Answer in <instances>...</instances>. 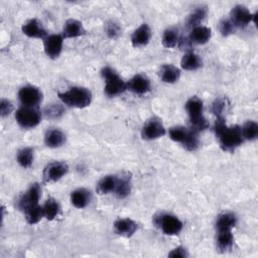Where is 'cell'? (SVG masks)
Segmentation results:
<instances>
[{"mask_svg":"<svg viewBox=\"0 0 258 258\" xmlns=\"http://www.w3.org/2000/svg\"><path fill=\"white\" fill-rule=\"evenodd\" d=\"M215 132L219 138L221 147L224 150H232L238 147L243 142V135L241 128L237 125L228 127L225 123L224 117L217 118L215 123Z\"/></svg>","mask_w":258,"mask_h":258,"instance_id":"cell-1","label":"cell"},{"mask_svg":"<svg viewBox=\"0 0 258 258\" xmlns=\"http://www.w3.org/2000/svg\"><path fill=\"white\" fill-rule=\"evenodd\" d=\"M186 111L190 120V130L195 133H199L208 128L209 124L206 118L203 116V102L198 97H191L185 104Z\"/></svg>","mask_w":258,"mask_h":258,"instance_id":"cell-2","label":"cell"},{"mask_svg":"<svg viewBox=\"0 0 258 258\" xmlns=\"http://www.w3.org/2000/svg\"><path fill=\"white\" fill-rule=\"evenodd\" d=\"M58 97L63 104L75 108H85L92 101V93L83 87L71 88L67 92L58 93Z\"/></svg>","mask_w":258,"mask_h":258,"instance_id":"cell-3","label":"cell"},{"mask_svg":"<svg viewBox=\"0 0 258 258\" xmlns=\"http://www.w3.org/2000/svg\"><path fill=\"white\" fill-rule=\"evenodd\" d=\"M102 76L106 82L105 93L110 97L117 96L127 90V84L118 76V74L111 68H104Z\"/></svg>","mask_w":258,"mask_h":258,"instance_id":"cell-4","label":"cell"},{"mask_svg":"<svg viewBox=\"0 0 258 258\" xmlns=\"http://www.w3.org/2000/svg\"><path fill=\"white\" fill-rule=\"evenodd\" d=\"M169 137L175 142L181 143L187 150H196L199 146L197 133L184 127H173L169 130Z\"/></svg>","mask_w":258,"mask_h":258,"instance_id":"cell-5","label":"cell"},{"mask_svg":"<svg viewBox=\"0 0 258 258\" xmlns=\"http://www.w3.org/2000/svg\"><path fill=\"white\" fill-rule=\"evenodd\" d=\"M15 119L21 127L33 128L39 124L41 120V114L34 107L23 106L16 111Z\"/></svg>","mask_w":258,"mask_h":258,"instance_id":"cell-6","label":"cell"},{"mask_svg":"<svg viewBox=\"0 0 258 258\" xmlns=\"http://www.w3.org/2000/svg\"><path fill=\"white\" fill-rule=\"evenodd\" d=\"M155 224L160 227L166 235H177L182 229L181 221L172 215L163 214L155 218Z\"/></svg>","mask_w":258,"mask_h":258,"instance_id":"cell-7","label":"cell"},{"mask_svg":"<svg viewBox=\"0 0 258 258\" xmlns=\"http://www.w3.org/2000/svg\"><path fill=\"white\" fill-rule=\"evenodd\" d=\"M18 98L23 106L35 107L42 100V93L33 86H25L18 92Z\"/></svg>","mask_w":258,"mask_h":258,"instance_id":"cell-8","label":"cell"},{"mask_svg":"<svg viewBox=\"0 0 258 258\" xmlns=\"http://www.w3.org/2000/svg\"><path fill=\"white\" fill-rule=\"evenodd\" d=\"M165 134V128L162 122L157 118H152L148 120L141 130L142 138L145 140L157 139Z\"/></svg>","mask_w":258,"mask_h":258,"instance_id":"cell-9","label":"cell"},{"mask_svg":"<svg viewBox=\"0 0 258 258\" xmlns=\"http://www.w3.org/2000/svg\"><path fill=\"white\" fill-rule=\"evenodd\" d=\"M69 170L68 164L61 161L48 163L43 170V179L45 182H53L60 179Z\"/></svg>","mask_w":258,"mask_h":258,"instance_id":"cell-10","label":"cell"},{"mask_svg":"<svg viewBox=\"0 0 258 258\" xmlns=\"http://www.w3.org/2000/svg\"><path fill=\"white\" fill-rule=\"evenodd\" d=\"M40 192H41V189L39 184L37 183L31 184L30 187L20 197L18 201V207L22 211H25L27 208L37 205L40 198Z\"/></svg>","mask_w":258,"mask_h":258,"instance_id":"cell-11","label":"cell"},{"mask_svg":"<svg viewBox=\"0 0 258 258\" xmlns=\"http://www.w3.org/2000/svg\"><path fill=\"white\" fill-rule=\"evenodd\" d=\"M62 42H63V36L59 34H51L44 38V51L47 56L51 58L57 57L62 48Z\"/></svg>","mask_w":258,"mask_h":258,"instance_id":"cell-12","label":"cell"},{"mask_svg":"<svg viewBox=\"0 0 258 258\" xmlns=\"http://www.w3.org/2000/svg\"><path fill=\"white\" fill-rule=\"evenodd\" d=\"M234 26H246L249 22L253 20V14L242 5L235 6L231 11V19Z\"/></svg>","mask_w":258,"mask_h":258,"instance_id":"cell-13","label":"cell"},{"mask_svg":"<svg viewBox=\"0 0 258 258\" xmlns=\"http://www.w3.org/2000/svg\"><path fill=\"white\" fill-rule=\"evenodd\" d=\"M127 89L134 94L143 95L150 90V82L145 76L138 74L127 83Z\"/></svg>","mask_w":258,"mask_h":258,"instance_id":"cell-14","label":"cell"},{"mask_svg":"<svg viewBox=\"0 0 258 258\" xmlns=\"http://www.w3.org/2000/svg\"><path fill=\"white\" fill-rule=\"evenodd\" d=\"M22 32L28 37H34V38L44 39L47 36L45 29L35 18L30 19L25 24H23Z\"/></svg>","mask_w":258,"mask_h":258,"instance_id":"cell-15","label":"cell"},{"mask_svg":"<svg viewBox=\"0 0 258 258\" xmlns=\"http://www.w3.org/2000/svg\"><path fill=\"white\" fill-rule=\"evenodd\" d=\"M114 229L116 234L120 236L131 237L138 229V226L133 220L126 218V219L117 220L114 224Z\"/></svg>","mask_w":258,"mask_h":258,"instance_id":"cell-16","label":"cell"},{"mask_svg":"<svg viewBox=\"0 0 258 258\" xmlns=\"http://www.w3.org/2000/svg\"><path fill=\"white\" fill-rule=\"evenodd\" d=\"M151 37V31L146 23L140 25L132 34L131 42L135 47H141L149 42Z\"/></svg>","mask_w":258,"mask_h":258,"instance_id":"cell-17","label":"cell"},{"mask_svg":"<svg viewBox=\"0 0 258 258\" xmlns=\"http://www.w3.org/2000/svg\"><path fill=\"white\" fill-rule=\"evenodd\" d=\"M86 33V30L79 20L76 19H69L64 23L63 30H62V36L63 37H78L81 35H84Z\"/></svg>","mask_w":258,"mask_h":258,"instance_id":"cell-18","label":"cell"},{"mask_svg":"<svg viewBox=\"0 0 258 258\" xmlns=\"http://www.w3.org/2000/svg\"><path fill=\"white\" fill-rule=\"evenodd\" d=\"M131 190V177L128 172L121 173L120 176H117V184L115 188V192L118 198L124 199L126 198Z\"/></svg>","mask_w":258,"mask_h":258,"instance_id":"cell-19","label":"cell"},{"mask_svg":"<svg viewBox=\"0 0 258 258\" xmlns=\"http://www.w3.org/2000/svg\"><path fill=\"white\" fill-rule=\"evenodd\" d=\"M90 201L91 192L86 188H78L71 194V202L78 209H83L87 207Z\"/></svg>","mask_w":258,"mask_h":258,"instance_id":"cell-20","label":"cell"},{"mask_svg":"<svg viewBox=\"0 0 258 258\" xmlns=\"http://www.w3.org/2000/svg\"><path fill=\"white\" fill-rule=\"evenodd\" d=\"M237 223V218L233 213H224L220 215L216 222V228L218 232L231 231Z\"/></svg>","mask_w":258,"mask_h":258,"instance_id":"cell-21","label":"cell"},{"mask_svg":"<svg viewBox=\"0 0 258 258\" xmlns=\"http://www.w3.org/2000/svg\"><path fill=\"white\" fill-rule=\"evenodd\" d=\"M211 35H212V31L209 27L198 25L192 28L189 38L194 43L204 44L210 40Z\"/></svg>","mask_w":258,"mask_h":258,"instance_id":"cell-22","label":"cell"},{"mask_svg":"<svg viewBox=\"0 0 258 258\" xmlns=\"http://www.w3.org/2000/svg\"><path fill=\"white\" fill-rule=\"evenodd\" d=\"M66 141V135L58 129H49L44 136V142L48 147H59Z\"/></svg>","mask_w":258,"mask_h":258,"instance_id":"cell-23","label":"cell"},{"mask_svg":"<svg viewBox=\"0 0 258 258\" xmlns=\"http://www.w3.org/2000/svg\"><path fill=\"white\" fill-rule=\"evenodd\" d=\"M159 76L164 83L172 84L179 79L180 71L172 64H164L159 71Z\"/></svg>","mask_w":258,"mask_h":258,"instance_id":"cell-24","label":"cell"},{"mask_svg":"<svg viewBox=\"0 0 258 258\" xmlns=\"http://www.w3.org/2000/svg\"><path fill=\"white\" fill-rule=\"evenodd\" d=\"M117 184V176L116 175H106L100 179L97 185V190L101 195H105L111 191H115Z\"/></svg>","mask_w":258,"mask_h":258,"instance_id":"cell-25","label":"cell"},{"mask_svg":"<svg viewBox=\"0 0 258 258\" xmlns=\"http://www.w3.org/2000/svg\"><path fill=\"white\" fill-rule=\"evenodd\" d=\"M201 66H202V60L200 56L194 52L185 53L181 59V68L186 71L198 70Z\"/></svg>","mask_w":258,"mask_h":258,"instance_id":"cell-26","label":"cell"},{"mask_svg":"<svg viewBox=\"0 0 258 258\" xmlns=\"http://www.w3.org/2000/svg\"><path fill=\"white\" fill-rule=\"evenodd\" d=\"M42 209H43L44 217L47 220H53L58 215L60 207H59V204L57 203L56 200L50 198V199L46 200Z\"/></svg>","mask_w":258,"mask_h":258,"instance_id":"cell-27","label":"cell"},{"mask_svg":"<svg viewBox=\"0 0 258 258\" xmlns=\"http://www.w3.org/2000/svg\"><path fill=\"white\" fill-rule=\"evenodd\" d=\"M234 242V238L231 231H225V232H218V238H217V244L218 248L221 251H228L232 248Z\"/></svg>","mask_w":258,"mask_h":258,"instance_id":"cell-28","label":"cell"},{"mask_svg":"<svg viewBox=\"0 0 258 258\" xmlns=\"http://www.w3.org/2000/svg\"><path fill=\"white\" fill-rule=\"evenodd\" d=\"M24 212H25V218L29 224H36L44 217L43 209L38 205L31 206L27 208Z\"/></svg>","mask_w":258,"mask_h":258,"instance_id":"cell-29","label":"cell"},{"mask_svg":"<svg viewBox=\"0 0 258 258\" xmlns=\"http://www.w3.org/2000/svg\"><path fill=\"white\" fill-rule=\"evenodd\" d=\"M17 161L22 167H29L33 161V149L30 147L20 149L17 153Z\"/></svg>","mask_w":258,"mask_h":258,"instance_id":"cell-30","label":"cell"},{"mask_svg":"<svg viewBox=\"0 0 258 258\" xmlns=\"http://www.w3.org/2000/svg\"><path fill=\"white\" fill-rule=\"evenodd\" d=\"M243 138L247 140H254L258 135V125L255 121H247L241 128Z\"/></svg>","mask_w":258,"mask_h":258,"instance_id":"cell-31","label":"cell"},{"mask_svg":"<svg viewBox=\"0 0 258 258\" xmlns=\"http://www.w3.org/2000/svg\"><path fill=\"white\" fill-rule=\"evenodd\" d=\"M207 15V8L206 7H198L197 9H195V11L188 16V19H187V24L188 26H192V27H196L198 26V24H200L204 18L206 17Z\"/></svg>","mask_w":258,"mask_h":258,"instance_id":"cell-32","label":"cell"},{"mask_svg":"<svg viewBox=\"0 0 258 258\" xmlns=\"http://www.w3.org/2000/svg\"><path fill=\"white\" fill-rule=\"evenodd\" d=\"M177 41H178V34H177V31L172 29V28H169V29H166L163 34H162V44L165 46V47H174L176 44H177Z\"/></svg>","mask_w":258,"mask_h":258,"instance_id":"cell-33","label":"cell"},{"mask_svg":"<svg viewBox=\"0 0 258 258\" xmlns=\"http://www.w3.org/2000/svg\"><path fill=\"white\" fill-rule=\"evenodd\" d=\"M228 106V101L225 98H219L216 99V101L212 105V111L217 116V118L223 117V113L225 112L226 108Z\"/></svg>","mask_w":258,"mask_h":258,"instance_id":"cell-34","label":"cell"},{"mask_svg":"<svg viewBox=\"0 0 258 258\" xmlns=\"http://www.w3.org/2000/svg\"><path fill=\"white\" fill-rule=\"evenodd\" d=\"M234 24L229 19H223L220 22V31L224 36L231 34L234 31Z\"/></svg>","mask_w":258,"mask_h":258,"instance_id":"cell-35","label":"cell"},{"mask_svg":"<svg viewBox=\"0 0 258 258\" xmlns=\"http://www.w3.org/2000/svg\"><path fill=\"white\" fill-rule=\"evenodd\" d=\"M106 32L109 37L115 38L120 34V26L117 23L110 21L106 25Z\"/></svg>","mask_w":258,"mask_h":258,"instance_id":"cell-36","label":"cell"},{"mask_svg":"<svg viewBox=\"0 0 258 258\" xmlns=\"http://www.w3.org/2000/svg\"><path fill=\"white\" fill-rule=\"evenodd\" d=\"M13 110V105L10 101L2 99L1 103H0V112H1V116H6L9 115Z\"/></svg>","mask_w":258,"mask_h":258,"instance_id":"cell-37","label":"cell"},{"mask_svg":"<svg viewBox=\"0 0 258 258\" xmlns=\"http://www.w3.org/2000/svg\"><path fill=\"white\" fill-rule=\"evenodd\" d=\"M46 114L47 116H50V117H58L59 115L62 114V108L59 106V105H52L50 106L49 108L46 109Z\"/></svg>","mask_w":258,"mask_h":258,"instance_id":"cell-38","label":"cell"},{"mask_svg":"<svg viewBox=\"0 0 258 258\" xmlns=\"http://www.w3.org/2000/svg\"><path fill=\"white\" fill-rule=\"evenodd\" d=\"M169 257H178V258H182V257H186L187 256V253L185 251L184 248L182 247H177L175 249H173L169 254H168Z\"/></svg>","mask_w":258,"mask_h":258,"instance_id":"cell-39","label":"cell"}]
</instances>
